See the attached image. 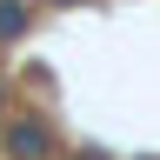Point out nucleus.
Wrapping results in <instances>:
<instances>
[{
    "mask_svg": "<svg viewBox=\"0 0 160 160\" xmlns=\"http://www.w3.org/2000/svg\"><path fill=\"white\" fill-rule=\"evenodd\" d=\"M27 27V0H0V40H13Z\"/></svg>",
    "mask_w": 160,
    "mask_h": 160,
    "instance_id": "2",
    "label": "nucleus"
},
{
    "mask_svg": "<svg viewBox=\"0 0 160 160\" xmlns=\"http://www.w3.org/2000/svg\"><path fill=\"white\" fill-rule=\"evenodd\" d=\"M7 153H13V160H47L53 140H47L40 120H13V127H7Z\"/></svg>",
    "mask_w": 160,
    "mask_h": 160,
    "instance_id": "1",
    "label": "nucleus"
}]
</instances>
